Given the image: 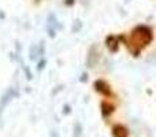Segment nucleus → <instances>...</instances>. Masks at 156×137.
I'll return each instance as SVG.
<instances>
[{
	"label": "nucleus",
	"mask_w": 156,
	"mask_h": 137,
	"mask_svg": "<svg viewBox=\"0 0 156 137\" xmlns=\"http://www.w3.org/2000/svg\"><path fill=\"white\" fill-rule=\"evenodd\" d=\"M111 136L112 137H129V129L122 124H115L111 128Z\"/></svg>",
	"instance_id": "nucleus-1"
},
{
	"label": "nucleus",
	"mask_w": 156,
	"mask_h": 137,
	"mask_svg": "<svg viewBox=\"0 0 156 137\" xmlns=\"http://www.w3.org/2000/svg\"><path fill=\"white\" fill-rule=\"evenodd\" d=\"M94 89H96L97 92H100V93H103L104 96H111V95H112V91H111L110 85H108L104 80H97L96 82H94Z\"/></svg>",
	"instance_id": "nucleus-2"
},
{
	"label": "nucleus",
	"mask_w": 156,
	"mask_h": 137,
	"mask_svg": "<svg viewBox=\"0 0 156 137\" xmlns=\"http://www.w3.org/2000/svg\"><path fill=\"white\" fill-rule=\"evenodd\" d=\"M97 60H99V52H97L96 47H92L90 51H89V54H88V59H86V66H88L89 69L94 67V66L97 65Z\"/></svg>",
	"instance_id": "nucleus-3"
},
{
	"label": "nucleus",
	"mask_w": 156,
	"mask_h": 137,
	"mask_svg": "<svg viewBox=\"0 0 156 137\" xmlns=\"http://www.w3.org/2000/svg\"><path fill=\"white\" fill-rule=\"evenodd\" d=\"M115 110L116 108L112 103L107 102V100L101 102V114H103V117H110L112 113H115Z\"/></svg>",
	"instance_id": "nucleus-4"
},
{
	"label": "nucleus",
	"mask_w": 156,
	"mask_h": 137,
	"mask_svg": "<svg viewBox=\"0 0 156 137\" xmlns=\"http://www.w3.org/2000/svg\"><path fill=\"white\" fill-rule=\"evenodd\" d=\"M105 45H107V48L110 49V52H115L116 49H118V38H116L114 34L108 36V37L105 38Z\"/></svg>",
	"instance_id": "nucleus-5"
},
{
	"label": "nucleus",
	"mask_w": 156,
	"mask_h": 137,
	"mask_svg": "<svg viewBox=\"0 0 156 137\" xmlns=\"http://www.w3.org/2000/svg\"><path fill=\"white\" fill-rule=\"evenodd\" d=\"M73 137H82V125H81L80 122H76V124H74Z\"/></svg>",
	"instance_id": "nucleus-6"
},
{
	"label": "nucleus",
	"mask_w": 156,
	"mask_h": 137,
	"mask_svg": "<svg viewBox=\"0 0 156 137\" xmlns=\"http://www.w3.org/2000/svg\"><path fill=\"white\" fill-rule=\"evenodd\" d=\"M48 23H49V27H62L59 23H58V21H56V18H55V15L54 14H51V15L48 16Z\"/></svg>",
	"instance_id": "nucleus-7"
},
{
	"label": "nucleus",
	"mask_w": 156,
	"mask_h": 137,
	"mask_svg": "<svg viewBox=\"0 0 156 137\" xmlns=\"http://www.w3.org/2000/svg\"><path fill=\"white\" fill-rule=\"evenodd\" d=\"M38 55V45H32V48H30V59L32 60H36V58H37Z\"/></svg>",
	"instance_id": "nucleus-8"
},
{
	"label": "nucleus",
	"mask_w": 156,
	"mask_h": 137,
	"mask_svg": "<svg viewBox=\"0 0 156 137\" xmlns=\"http://www.w3.org/2000/svg\"><path fill=\"white\" fill-rule=\"evenodd\" d=\"M81 26H82V22H81V21H80V19H77V21H76V22H74V26H73V29H71V30H73V32H74V33H77V32H78V30H80V29H81Z\"/></svg>",
	"instance_id": "nucleus-9"
},
{
	"label": "nucleus",
	"mask_w": 156,
	"mask_h": 137,
	"mask_svg": "<svg viewBox=\"0 0 156 137\" xmlns=\"http://www.w3.org/2000/svg\"><path fill=\"white\" fill-rule=\"evenodd\" d=\"M44 48H45V45H44V41H41L40 45H38V56H43V55H44Z\"/></svg>",
	"instance_id": "nucleus-10"
},
{
	"label": "nucleus",
	"mask_w": 156,
	"mask_h": 137,
	"mask_svg": "<svg viewBox=\"0 0 156 137\" xmlns=\"http://www.w3.org/2000/svg\"><path fill=\"white\" fill-rule=\"evenodd\" d=\"M45 65H47V60H45V59L40 60V62L37 63V70H43L44 67H45Z\"/></svg>",
	"instance_id": "nucleus-11"
},
{
	"label": "nucleus",
	"mask_w": 156,
	"mask_h": 137,
	"mask_svg": "<svg viewBox=\"0 0 156 137\" xmlns=\"http://www.w3.org/2000/svg\"><path fill=\"white\" fill-rule=\"evenodd\" d=\"M71 113V107L69 104H65V107H63V114H66V115H69V114Z\"/></svg>",
	"instance_id": "nucleus-12"
},
{
	"label": "nucleus",
	"mask_w": 156,
	"mask_h": 137,
	"mask_svg": "<svg viewBox=\"0 0 156 137\" xmlns=\"http://www.w3.org/2000/svg\"><path fill=\"white\" fill-rule=\"evenodd\" d=\"M48 34L51 36L52 38H54L55 36H56V34H55V29H52V27H48Z\"/></svg>",
	"instance_id": "nucleus-13"
},
{
	"label": "nucleus",
	"mask_w": 156,
	"mask_h": 137,
	"mask_svg": "<svg viewBox=\"0 0 156 137\" xmlns=\"http://www.w3.org/2000/svg\"><path fill=\"white\" fill-rule=\"evenodd\" d=\"M80 80H81V81H83V82H85V81L88 80V74H86V73H83V74L81 75V78H80Z\"/></svg>",
	"instance_id": "nucleus-14"
},
{
	"label": "nucleus",
	"mask_w": 156,
	"mask_h": 137,
	"mask_svg": "<svg viewBox=\"0 0 156 137\" xmlns=\"http://www.w3.org/2000/svg\"><path fill=\"white\" fill-rule=\"evenodd\" d=\"M25 73H26L27 78H29V80H32V73H30V70L29 69H25Z\"/></svg>",
	"instance_id": "nucleus-15"
},
{
	"label": "nucleus",
	"mask_w": 156,
	"mask_h": 137,
	"mask_svg": "<svg viewBox=\"0 0 156 137\" xmlns=\"http://www.w3.org/2000/svg\"><path fill=\"white\" fill-rule=\"evenodd\" d=\"M49 137H59V133H58L56 130H52V132H51V136H49Z\"/></svg>",
	"instance_id": "nucleus-16"
},
{
	"label": "nucleus",
	"mask_w": 156,
	"mask_h": 137,
	"mask_svg": "<svg viewBox=\"0 0 156 137\" xmlns=\"http://www.w3.org/2000/svg\"><path fill=\"white\" fill-rule=\"evenodd\" d=\"M73 2H74V0H67V2H66V4H73Z\"/></svg>",
	"instance_id": "nucleus-17"
}]
</instances>
